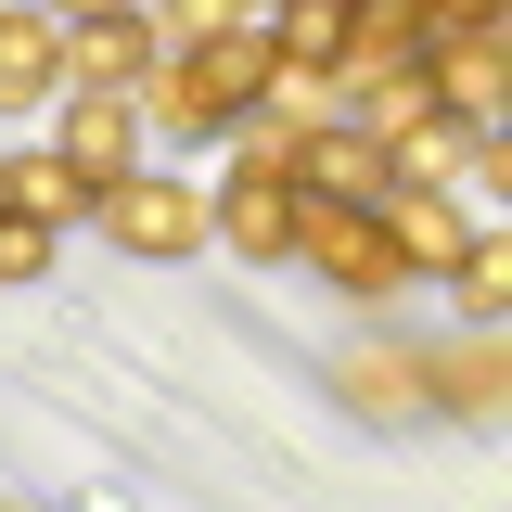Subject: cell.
I'll list each match as a JSON object with an SVG mask.
<instances>
[{
    "instance_id": "ba28073f",
    "label": "cell",
    "mask_w": 512,
    "mask_h": 512,
    "mask_svg": "<svg viewBox=\"0 0 512 512\" xmlns=\"http://www.w3.org/2000/svg\"><path fill=\"white\" fill-rule=\"evenodd\" d=\"M205 231H218L231 256H282V244H295V192H269V180H231L218 205H205Z\"/></svg>"
},
{
    "instance_id": "9c48e42d",
    "label": "cell",
    "mask_w": 512,
    "mask_h": 512,
    "mask_svg": "<svg viewBox=\"0 0 512 512\" xmlns=\"http://www.w3.org/2000/svg\"><path fill=\"white\" fill-rule=\"evenodd\" d=\"M52 77H64V26H52V13H0V116L39 103Z\"/></svg>"
},
{
    "instance_id": "8992f818",
    "label": "cell",
    "mask_w": 512,
    "mask_h": 512,
    "mask_svg": "<svg viewBox=\"0 0 512 512\" xmlns=\"http://www.w3.org/2000/svg\"><path fill=\"white\" fill-rule=\"evenodd\" d=\"M52 154H64V167H77V192L103 205V192H116V180H141V167H128V154H141V116H128L116 90H90V103L64 116V141H52Z\"/></svg>"
},
{
    "instance_id": "ac0fdd59",
    "label": "cell",
    "mask_w": 512,
    "mask_h": 512,
    "mask_svg": "<svg viewBox=\"0 0 512 512\" xmlns=\"http://www.w3.org/2000/svg\"><path fill=\"white\" fill-rule=\"evenodd\" d=\"M0 512H26V500H0Z\"/></svg>"
},
{
    "instance_id": "6da1fadb",
    "label": "cell",
    "mask_w": 512,
    "mask_h": 512,
    "mask_svg": "<svg viewBox=\"0 0 512 512\" xmlns=\"http://www.w3.org/2000/svg\"><path fill=\"white\" fill-rule=\"evenodd\" d=\"M256 103H269V26H244V13L192 26L180 52H154V116L167 128H244Z\"/></svg>"
},
{
    "instance_id": "4fadbf2b",
    "label": "cell",
    "mask_w": 512,
    "mask_h": 512,
    "mask_svg": "<svg viewBox=\"0 0 512 512\" xmlns=\"http://www.w3.org/2000/svg\"><path fill=\"white\" fill-rule=\"evenodd\" d=\"M397 64H423V26H410L397 0L346 13V64H333V77H397Z\"/></svg>"
},
{
    "instance_id": "9a60e30c",
    "label": "cell",
    "mask_w": 512,
    "mask_h": 512,
    "mask_svg": "<svg viewBox=\"0 0 512 512\" xmlns=\"http://www.w3.org/2000/svg\"><path fill=\"white\" fill-rule=\"evenodd\" d=\"M448 282H461V308H474V320H500V308H512V244H474Z\"/></svg>"
},
{
    "instance_id": "277c9868",
    "label": "cell",
    "mask_w": 512,
    "mask_h": 512,
    "mask_svg": "<svg viewBox=\"0 0 512 512\" xmlns=\"http://www.w3.org/2000/svg\"><path fill=\"white\" fill-rule=\"evenodd\" d=\"M90 218H103L128 256H192L205 244V192H180V180H116Z\"/></svg>"
},
{
    "instance_id": "2e32d148",
    "label": "cell",
    "mask_w": 512,
    "mask_h": 512,
    "mask_svg": "<svg viewBox=\"0 0 512 512\" xmlns=\"http://www.w3.org/2000/svg\"><path fill=\"white\" fill-rule=\"evenodd\" d=\"M448 372H436V397H461V410H500V359L487 346H436Z\"/></svg>"
},
{
    "instance_id": "3957f363",
    "label": "cell",
    "mask_w": 512,
    "mask_h": 512,
    "mask_svg": "<svg viewBox=\"0 0 512 512\" xmlns=\"http://www.w3.org/2000/svg\"><path fill=\"white\" fill-rule=\"evenodd\" d=\"M282 256H308L320 282H346V295H384V282H397L384 218H359V205H295V244H282Z\"/></svg>"
},
{
    "instance_id": "7a4b0ae2",
    "label": "cell",
    "mask_w": 512,
    "mask_h": 512,
    "mask_svg": "<svg viewBox=\"0 0 512 512\" xmlns=\"http://www.w3.org/2000/svg\"><path fill=\"white\" fill-rule=\"evenodd\" d=\"M282 192H295V205H359V218H372L397 180H384V141H372V128L320 116L308 141H295V180H282Z\"/></svg>"
},
{
    "instance_id": "8fae6325",
    "label": "cell",
    "mask_w": 512,
    "mask_h": 512,
    "mask_svg": "<svg viewBox=\"0 0 512 512\" xmlns=\"http://www.w3.org/2000/svg\"><path fill=\"white\" fill-rule=\"evenodd\" d=\"M346 384L372 397L384 423H397V410H436V359H423V346H410V359H397V346H346Z\"/></svg>"
},
{
    "instance_id": "30bf717a",
    "label": "cell",
    "mask_w": 512,
    "mask_h": 512,
    "mask_svg": "<svg viewBox=\"0 0 512 512\" xmlns=\"http://www.w3.org/2000/svg\"><path fill=\"white\" fill-rule=\"evenodd\" d=\"M461 167H474V128H448V116H423V128L384 141V180H397V192H448Z\"/></svg>"
},
{
    "instance_id": "5b68a950",
    "label": "cell",
    "mask_w": 512,
    "mask_h": 512,
    "mask_svg": "<svg viewBox=\"0 0 512 512\" xmlns=\"http://www.w3.org/2000/svg\"><path fill=\"white\" fill-rule=\"evenodd\" d=\"M372 218H384V256H397V282H410V269H461V256H474V218H461L448 192H384Z\"/></svg>"
},
{
    "instance_id": "7c38bea8",
    "label": "cell",
    "mask_w": 512,
    "mask_h": 512,
    "mask_svg": "<svg viewBox=\"0 0 512 512\" xmlns=\"http://www.w3.org/2000/svg\"><path fill=\"white\" fill-rule=\"evenodd\" d=\"M77 205H90V192H77L64 154H13V167H0V218H39V231H52V218H77Z\"/></svg>"
},
{
    "instance_id": "e0dca14e",
    "label": "cell",
    "mask_w": 512,
    "mask_h": 512,
    "mask_svg": "<svg viewBox=\"0 0 512 512\" xmlns=\"http://www.w3.org/2000/svg\"><path fill=\"white\" fill-rule=\"evenodd\" d=\"M52 269V231L39 218H0V282H39Z\"/></svg>"
},
{
    "instance_id": "5bb4252c",
    "label": "cell",
    "mask_w": 512,
    "mask_h": 512,
    "mask_svg": "<svg viewBox=\"0 0 512 512\" xmlns=\"http://www.w3.org/2000/svg\"><path fill=\"white\" fill-rule=\"evenodd\" d=\"M423 39H436V64L448 52H500V13H474V0H436V13H410Z\"/></svg>"
},
{
    "instance_id": "52a82bcc",
    "label": "cell",
    "mask_w": 512,
    "mask_h": 512,
    "mask_svg": "<svg viewBox=\"0 0 512 512\" xmlns=\"http://www.w3.org/2000/svg\"><path fill=\"white\" fill-rule=\"evenodd\" d=\"M64 64L128 103V77H154V13H77V26H64Z\"/></svg>"
}]
</instances>
